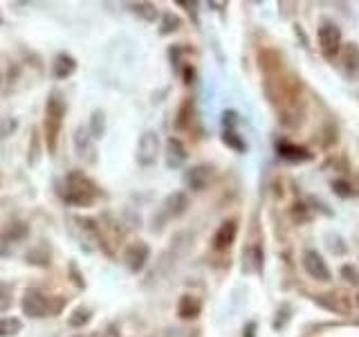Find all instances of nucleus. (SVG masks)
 <instances>
[{
  "label": "nucleus",
  "instance_id": "13",
  "mask_svg": "<svg viewBox=\"0 0 359 337\" xmlns=\"http://www.w3.org/2000/svg\"><path fill=\"white\" fill-rule=\"evenodd\" d=\"M341 65L348 77H353L359 81V45L355 43H346L341 45Z\"/></svg>",
  "mask_w": 359,
  "mask_h": 337
},
{
  "label": "nucleus",
  "instance_id": "31",
  "mask_svg": "<svg viewBox=\"0 0 359 337\" xmlns=\"http://www.w3.org/2000/svg\"><path fill=\"white\" fill-rule=\"evenodd\" d=\"M16 128L14 119H0V138H7V135Z\"/></svg>",
  "mask_w": 359,
  "mask_h": 337
},
{
  "label": "nucleus",
  "instance_id": "5",
  "mask_svg": "<svg viewBox=\"0 0 359 337\" xmlns=\"http://www.w3.org/2000/svg\"><path fill=\"white\" fill-rule=\"evenodd\" d=\"M20 308L32 319H43V317H48V315L54 312V308L50 306V297H45L41 290H34V288L25 290V295H22V301H20Z\"/></svg>",
  "mask_w": 359,
  "mask_h": 337
},
{
  "label": "nucleus",
  "instance_id": "16",
  "mask_svg": "<svg viewBox=\"0 0 359 337\" xmlns=\"http://www.w3.org/2000/svg\"><path fill=\"white\" fill-rule=\"evenodd\" d=\"M202 310V301L194 295H182L177 301V315L180 319H196Z\"/></svg>",
  "mask_w": 359,
  "mask_h": 337
},
{
  "label": "nucleus",
  "instance_id": "28",
  "mask_svg": "<svg viewBox=\"0 0 359 337\" xmlns=\"http://www.w3.org/2000/svg\"><path fill=\"white\" fill-rule=\"evenodd\" d=\"M11 308V286L0 284V312Z\"/></svg>",
  "mask_w": 359,
  "mask_h": 337
},
{
  "label": "nucleus",
  "instance_id": "24",
  "mask_svg": "<svg viewBox=\"0 0 359 337\" xmlns=\"http://www.w3.org/2000/svg\"><path fill=\"white\" fill-rule=\"evenodd\" d=\"M222 142L227 144L229 149L238 151V153H245V151H247V144L241 140V135L236 133V131H224V133H222Z\"/></svg>",
  "mask_w": 359,
  "mask_h": 337
},
{
  "label": "nucleus",
  "instance_id": "8",
  "mask_svg": "<svg viewBox=\"0 0 359 337\" xmlns=\"http://www.w3.org/2000/svg\"><path fill=\"white\" fill-rule=\"evenodd\" d=\"M236 236H238V220L236 218L222 220L220 227L216 230V234H213V239H211V247L216 252H227L236 243Z\"/></svg>",
  "mask_w": 359,
  "mask_h": 337
},
{
  "label": "nucleus",
  "instance_id": "22",
  "mask_svg": "<svg viewBox=\"0 0 359 337\" xmlns=\"http://www.w3.org/2000/svg\"><path fill=\"white\" fill-rule=\"evenodd\" d=\"M22 331L18 317H0V337H16Z\"/></svg>",
  "mask_w": 359,
  "mask_h": 337
},
{
  "label": "nucleus",
  "instance_id": "17",
  "mask_svg": "<svg viewBox=\"0 0 359 337\" xmlns=\"http://www.w3.org/2000/svg\"><path fill=\"white\" fill-rule=\"evenodd\" d=\"M317 303L323 308L332 310V312H344V315L351 312V306H348V301L344 299V295H334V292H330V295H319Z\"/></svg>",
  "mask_w": 359,
  "mask_h": 337
},
{
  "label": "nucleus",
  "instance_id": "3",
  "mask_svg": "<svg viewBox=\"0 0 359 337\" xmlns=\"http://www.w3.org/2000/svg\"><path fill=\"white\" fill-rule=\"evenodd\" d=\"M317 41H319V50L325 59H337L341 52V41H344L341 27L337 25L334 20L323 18L317 29Z\"/></svg>",
  "mask_w": 359,
  "mask_h": 337
},
{
  "label": "nucleus",
  "instance_id": "34",
  "mask_svg": "<svg viewBox=\"0 0 359 337\" xmlns=\"http://www.w3.org/2000/svg\"><path fill=\"white\" fill-rule=\"evenodd\" d=\"M72 337H99L97 333H76V335H72Z\"/></svg>",
  "mask_w": 359,
  "mask_h": 337
},
{
  "label": "nucleus",
  "instance_id": "11",
  "mask_svg": "<svg viewBox=\"0 0 359 337\" xmlns=\"http://www.w3.org/2000/svg\"><path fill=\"white\" fill-rule=\"evenodd\" d=\"M189 160V151L184 142L180 138H168L166 140V164L171 168H180Z\"/></svg>",
  "mask_w": 359,
  "mask_h": 337
},
{
  "label": "nucleus",
  "instance_id": "32",
  "mask_svg": "<svg viewBox=\"0 0 359 337\" xmlns=\"http://www.w3.org/2000/svg\"><path fill=\"white\" fill-rule=\"evenodd\" d=\"M9 241H7V236L5 234H0V256H7L9 254Z\"/></svg>",
  "mask_w": 359,
  "mask_h": 337
},
{
  "label": "nucleus",
  "instance_id": "15",
  "mask_svg": "<svg viewBox=\"0 0 359 337\" xmlns=\"http://www.w3.org/2000/svg\"><path fill=\"white\" fill-rule=\"evenodd\" d=\"M162 207H164L166 218H180L189 207V196L184 194V191H173L171 196H166Z\"/></svg>",
  "mask_w": 359,
  "mask_h": 337
},
{
  "label": "nucleus",
  "instance_id": "23",
  "mask_svg": "<svg viewBox=\"0 0 359 337\" xmlns=\"http://www.w3.org/2000/svg\"><path fill=\"white\" fill-rule=\"evenodd\" d=\"M90 319H93V310L90 308H76L72 315H70V319H67V324L72 326V329H83L86 324H90Z\"/></svg>",
  "mask_w": 359,
  "mask_h": 337
},
{
  "label": "nucleus",
  "instance_id": "1",
  "mask_svg": "<svg viewBox=\"0 0 359 337\" xmlns=\"http://www.w3.org/2000/svg\"><path fill=\"white\" fill-rule=\"evenodd\" d=\"M61 198L70 207H90L99 198V187L83 171H70L63 180Z\"/></svg>",
  "mask_w": 359,
  "mask_h": 337
},
{
  "label": "nucleus",
  "instance_id": "26",
  "mask_svg": "<svg viewBox=\"0 0 359 337\" xmlns=\"http://www.w3.org/2000/svg\"><path fill=\"white\" fill-rule=\"evenodd\" d=\"M339 275H341V279L346 281L348 286H359V270L355 265H351V263L341 265Z\"/></svg>",
  "mask_w": 359,
  "mask_h": 337
},
{
  "label": "nucleus",
  "instance_id": "27",
  "mask_svg": "<svg viewBox=\"0 0 359 337\" xmlns=\"http://www.w3.org/2000/svg\"><path fill=\"white\" fill-rule=\"evenodd\" d=\"M330 187H332V191L339 198H351V196H355V191H353V187L346 183V180H332L330 183Z\"/></svg>",
  "mask_w": 359,
  "mask_h": 337
},
{
  "label": "nucleus",
  "instance_id": "29",
  "mask_svg": "<svg viewBox=\"0 0 359 337\" xmlns=\"http://www.w3.org/2000/svg\"><path fill=\"white\" fill-rule=\"evenodd\" d=\"M27 234V227H25V225H22V223H14V225H11V227L7 230V241L11 243V241H18V239H22V236H25Z\"/></svg>",
  "mask_w": 359,
  "mask_h": 337
},
{
  "label": "nucleus",
  "instance_id": "14",
  "mask_svg": "<svg viewBox=\"0 0 359 337\" xmlns=\"http://www.w3.org/2000/svg\"><path fill=\"white\" fill-rule=\"evenodd\" d=\"M76 72V59L72 54H56L54 56V61H52V77L54 79H59V81H63V79L67 77H72Z\"/></svg>",
  "mask_w": 359,
  "mask_h": 337
},
{
  "label": "nucleus",
  "instance_id": "10",
  "mask_svg": "<svg viewBox=\"0 0 359 337\" xmlns=\"http://www.w3.org/2000/svg\"><path fill=\"white\" fill-rule=\"evenodd\" d=\"M276 153H278L280 160H285L290 164H303V162L312 160V153L306 149V146H301L297 142H290V140H280L276 144Z\"/></svg>",
  "mask_w": 359,
  "mask_h": 337
},
{
  "label": "nucleus",
  "instance_id": "7",
  "mask_svg": "<svg viewBox=\"0 0 359 337\" xmlns=\"http://www.w3.org/2000/svg\"><path fill=\"white\" fill-rule=\"evenodd\" d=\"M149 258H151V247L144 241H135L123 250V265H126L133 275L142 272L146 263H149Z\"/></svg>",
  "mask_w": 359,
  "mask_h": 337
},
{
  "label": "nucleus",
  "instance_id": "18",
  "mask_svg": "<svg viewBox=\"0 0 359 337\" xmlns=\"http://www.w3.org/2000/svg\"><path fill=\"white\" fill-rule=\"evenodd\" d=\"M88 133H90V138H93L95 142L101 140L106 135V115H104V110H95L93 112V117H90Z\"/></svg>",
  "mask_w": 359,
  "mask_h": 337
},
{
  "label": "nucleus",
  "instance_id": "2",
  "mask_svg": "<svg viewBox=\"0 0 359 337\" xmlns=\"http://www.w3.org/2000/svg\"><path fill=\"white\" fill-rule=\"evenodd\" d=\"M63 117H65V99L59 93H52L48 97V104H45V144H48L50 153H56V146H59Z\"/></svg>",
  "mask_w": 359,
  "mask_h": 337
},
{
  "label": "nucleus",
  "instance_id": "12",
  "mask_svg": "<svg viewBox=\"0 0 359 337\" xmlns=\"http://www.w3.org/2000/svg\"><path fill=\"white\" fill-rule=\"evenodd\" d=\"M74 149H76V155L86 157L88 162L97 160V155H95V140L90 138L88 128H83V126H79L76 133H74Z\"/></svg>",
  "mask_w": 359,
  "mask_h": 337
},
{
  "label": "nucleus",
  "instance_id": "20",
  "mask_svg": "<svg viewBox=\"0 0 359 337\" xmlns=\"http://www.w3.org/2000/svg\"><path fill=\"white\" fill-rule=\"evenodd\" d=\"M312 216H314V213L308 207V202H294V205L290 207V218H292V223H297V225L310 223Z\"/></svg>",
  "mask_w": 359,
  "mask_h": 337
},
{
  "label": "nucleus",
  "instance_id": "6",
  "mask_svg": "<svg viewBox=\"0 0 359 337\" xmlns=\"http://www.w3.org/2000/svg\"><path fill=\"white\" fill-rule=\"evenodd\" d=\"M157 155H160V135L157 131H144L137 142V153H135L137 164L149 168L157 162Z\"/></svg>",
  "mask_w": 359,
  "mask_h": 337
},
{
  "label": "nucleus",
  "instance_id": "19",
  "mask_svg": "<svg viewBox=\"0 0 359 337\" xmlns=\"http://www.w3.org/2000/svg\"><path fill=\"white\" fill-rule=\"evenodd\" d=\"M245 261H247V270L252 272H261L263 270V247L261 245H252L245 250Z\"/></svg>",
  "mask_w": 359,
  "mask_h": 337
},
{
  "label": "nucleus",
  "instance_id": "9",
  "mask_svg": "<svg viewBox=\"0 0 359 337\" xmlns=\"http://www.w3.org/2000/svg\"><path fill=\"white\" fill-rule=\"evenodd\" d=\"M213 178H216V168H213L211 164H196L187 171L184 183L189 189H194V191H205L213 183Z\"/></svg>",
  "mask_w": 359,
  "mask_h": 337
},
{
  "label": "nucleus",
  "instance_id": "36",
  "mask_svg": "<svg viewBox=\"0 0 359 337\" xmlns=\"http://www.w3.org/2000/svg\"><path fill=\"white\" fill-rule=\"evenodd\" d=\"M0 81H3V72H0Z\"/></svg>",
  "mask_w": 359,
  "mask_h": 337
},
{
  "label": "nucleus",
  "instance_id": "25",
  "mask_svg": "<svg viewBox=\"0 0 359 337\" xmlns=\"http://www.w3.org/2000/svg\"><path fill=\"white\" fill-rule=\"evenodd\" d=\"M180 25H182V20L168 11V14L162 16V29H160V34H173V32L180 29Z\"/></svg>",
  "mask_w": 359,
  "mask_h": 337
},
{
  "label": "nucleus",
  "instance_id": "35",
  "mask_svg": "<svg viewBox=\"0 0 359 337\" xmlns=\"http://www.w3.org/2000/svg\"><path fill=\"white\" fill-rule=\"evenodd\" d=\"M0 25H3V14H0Z\"/></svg>",
  "mask_w": 359,
  "mask_h": 337
},
{
  "label": "nucleus",
  "instance_id": "4",
  "mask_svg": "<svg viewBox=\"0 0 359 337\" xmlns=\"http://www.w3.org/2000/svg\"><path fill=\"white\" fill-rule=\"evenodd\" d=\"M301 265L306 270V275L314 281H319V284H330L332 281V270L330 265L325 263V258L317 252L308 247V250H303L301 254Z\"/></svg>",
  "mask_w": 359,
  "mask_h": 337
},
{
  "label": "nucleus",
  "instance_id": "21",
  "mask_svg": "<svg viewBox=\"0 0 359 337\" xmlns=\"http://www.w3.org/2000/svg\"><path fill=\"white\" fill-rule=\"evenodd\" d=\"M130 9H133L140 18H144L146 22H155L157 18H160V9H157L153 3H133Z\"/></svg>",
  "mask_w": 359,
  "mask_h": 337
},
{
  "label": "nucleus",
  "instance_id": "33",
  "mask_svg": "<svg viewBox=\"0 0 359 337\" xmlns=\"http://www.w3.org/2000/svg\"><path fill=\"white\" fill-rule=\"evenodd\" d=\"M104 337H121L119 333H117V329H115V326H110V329L104 333Z\"/></svg>",
  "mask_w": 359,
  "mask_h": 337
},
{
  "label": "nucleus",
  "instance_id": "30",
  "mask_svg": "<svg viewBox=\"0 0 359 337\" xmlns=\"http://www.w3.org/2000/svg\"><path fill=\"white\" fill-rule=\"evenodd\" d=\"M236 124H238V112H236V110H224L222 112V126H224V131H233Z\"/></svg>",
  "mask_w": 359,
  "mask_h": 337
}]
</instances>
